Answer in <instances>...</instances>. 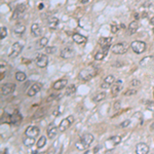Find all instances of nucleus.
<instances>
[{
  "label": "nucleus",
  "instance_id": "9",
  "mask_svg": "<svg viewBox=\"0 0 154 154\" xmlns=\"http://www.w3.org/2000/svg\"><path fill=\"white\" fill-rule=\"evenodd\" d=\"M121 88H122V81L121 80H117L116 82H114L112 86H111V95H112V97H116L120 92Z\"/></svg>",
  "mask_w": 154,
  "mask_h": 154
},
{
  "label": "nucleus",
  "instance_id": "15",
  "mask_svg": "<svg viewBox=\"0 0 154 154\" xmlns=\"http://www.w3.org/2000/svg\"><path fill=\"white\" fill-rule=\"evenodd\" d=\"M136 152L138 154H147L149 152V147L145 143H139L136 147Z\"/></svg>",
  "mask_w": 154,
  "mask_h": 154
},
{
  "label": "nucleus",
  "instance_id": "29",
  "mask_svg": "<svg viewBox=\"0 0 154 154\" xmlns=\"http://www.w3.org/2000/svg\"><path fill=\"white\" fill-rule=\"evenodd\" d=\"M47 43H48V39L46 38V37H41L40 40L38 41V47L39 48H42V47H46V45H47Z\"/></svg>",
  "mask_w": 154,
  "mask_h": 154
},
{
  "label": "nucleus",
  "instance_id": "27",
  "mask_svg": "<svg viewBox=\"0 0 154 154\" xmlns=\"http://www.w3.org/2000/svg\"><path fill=\"white\" fill-rule=\"evenodd\" d=\"M114 82H115V77L113 76V75H108L105 79H104V83L109 85V86H110L111 84H113Z\"/></svg>",
  "mask_w": 154,
  "mask_h": 154
},
{
  "label": "nucleus",
  "instance_id": "4",
  "mask_svg": "<svg viewBox=\"0 0 154 154\" xmlns=\"http://www.w3.org/2000/svg\"><path fill=\"white\" fill-rule=\"evenodd\" d=\"M131 47L133 52H136V54H142V52H144L145 49H146V43L143 42V41L136 40L131 42Z\"/></svg>",
  "mask_w": 154,
  "mask_h": 154
},
{
  "label": "nucleus",
  "instance_id": "21",
  "mask_svg": "<svg viewBox=\"0 0 154 154\" xmlns=\"http://www.w3.org/2000/svg\"><path fill=\"white\" fill-rule=\"evenodd\" d=\"M139 28V24H138V21H133V22H131L129 25H128V34L129 35H133V34H135L137 32V30H138Z\"/></svg>",
  "mask_w": 154,
  "mask_h": 154
},
{
  "label": "nucleus",
  "instance_id": "13",
  "mask_svg": "<svg viewBox=\"0 0 154 154\" xmlns=\"http://www.w3.org/2000/svg\"><path fill=\"white\" fill-rule=\"evenodd\" d=\"M41 87H42V85H41L40 83H34V84L29 88L28 92H27V95H28L29 97H34L37 92H40Z\"/></svg>",
  "mask_w": 154,
  "mask_h": 154
},
{
  "label": "nucleus",
  "instance_id": "36",
  "mask_svg": "<svg viewBox=\"0 0 154 154\" xmlns=\"http://www.w3.org/2000/svg\"><path fill=\"white\" fill-rule=\"evenodd\" d=\"M56 51V47L54 46H46L45 47V54H54Z\"/></svg>",
  "mask_w": 154,
  "mask_h": 154
},
{
  "label": "nucleus",
  "instance_id": "39",
  "mask_svg": "<svg viewBox=\"0 0 154 154\" xmlns=\"http://www.w3.org/2000/svg\"><path fill=\"white\" fill-rule=\"evenodd\" d=\"M118 30H119V27H118L117 25H115V24L111 25V32H112V33H117Z\"/></svg>",
  "mask_w": 154,
  "mask_h": 154
},
{
  "label": "nucleus",
  "instance_id": "28",
  "mask_svg": "<svg viewBox=\"0 0 154 154\" xmlns=\"http://www.w3.org/2000/svg\"><path fill=\"white\" fill-rule=\"evenodd\" d=\"M45 144H46V138H45V136L40 137V138H39V140L37 141V148H38V149L43 148V147L45 146Z\"/></svg>",
  "mask_w": 154,
  "mask_h": 154
},
{
  "label": "nucleus",
  "instance_id": "16",
  "mask_svg": "<svg viewBox=\"0 0 154 154\" xmlns=\"http://www.w3.org/2000/svg\"><path fill=\"white\" fill-rule=\"evenodd\" d=\"M67 83H68L67 79L63 78V79L56 80V81L54 83V85H52V87H54V90H62V88H64V87L67 85Z\"/></svg>",
  "mask_w": 154,
  "mask_h": 154
},
{
  "label": "nucleus",
  "instance_id": "45",
  "mask_svg": "<svg viewBox=\"0 0 154 154\" xmlns=\"http://www.w3.org/2000/svg\"><path fill=\"white\" fill-rule=\"evenodd\" d=\"M87 1H88V0H80V2L81 3H86Z\"/></svg>",
  "mask_w": 154,
  "mask_h": 154
},
{
  "label": "nucleus",
  "instance_id": "49",
  "mask_svg": "<svg viewBox=\"0 0 154 154\" xmlns=\"http://www.w3.org/2000/svg\"><path fill=\"white\" fill-rule=\"evenodd\" d=\"M153 96H154V92H153Z\"/></svg>",
  "mask_w": 154,
  "mask_h": 154
},
{
  "label": "nucleus",
  "instance_id": "38",
  "mask_svg": "<svg viewBox=\"0 0 154 154\" xmlns=\"http://www.w3.org/2000/svg\"><path fill=\"white\" fill-rule=\"evenodd\" d=\"M59 96H61V95H50L48 98H47L46 102H51V101L56 100V99H58V98H59Z\"/></svg>",
  "mask_w": 154,
  "mask_h": 154
},
{
  "label": "nucleus",
  "instance_id": "31",
  "mask_svg": "<svg viewBox=\"0 0 154 154\" xmlns=\"http://www.w3.org/2000/svg\"><path fill=\"white\" fill-rule=\"evenodd\" d=\"M15 79L18 81H25L26 80V74L24 72H17L15 73Z\"/></svg>",
  "mask_w": 154,
  "mask_h": 154
},
{
  "label": "nucleus",
  "instance_id": "2",
  "mask_svg": "<svg viewBox=\"0 0 154 154\" xmlns=\"http://www.w3.org/2000/svg\"><path fill=\"white\" fill-rule=\"evenodd\" d=\"M97 74V70L95 68H88V69H84L79 72L78 74V78L82 81H88Z\"/></svg>",
  "mask_w": 154,
  "mask_h": 154
},
{
  "label": "nucleus",
  "instance_id": "44",
  "mask_svg": "<svg viewBox=\"0 0 154 154\" xmlns=\"http://www.w3.org/2000/svg\"><path fill=\"white\" fill-rule=\"evenodd\" d=\"M147 15H147V13H144L143 15H142V17H143V18H147Z\"/></svg>",
  "mask_w": 154,
  "mask_h": 154
},
{
  "label": "nucleus",
  "instance_id": "32",
  "mask_svg": "<svg viewBox=\"0 0 154 154\" xmlns=\"http://www.w3.org/2000/svg\"><path fill=\"white\" fill-rule=\"evenodd\" d=\"M109 141H111L113 143V145L115 146V145H118V144L121 142V137L120 136H114L112 138L109 139Z\"/></svg>",
  "mask_w": 154,
  "mask_h": 154
},
{
  "label": "nucleus",
  "instance_id": "5",
  "mask_svg": "<svg viewBox=\"0 0 154 154\" xmlns=\"http://www.w3.org/2000/svg\"><path fill=\"white\" fill-rule=\"evenodd\" d=\"M22 50H23V45H22L20 42H15V43L11 45V48H10L8 56H9V58H17V56L22 52Z\"/></svg>",
  "mask_w": 154,
  "mask_h": 154
},
{
  "label": "nucleus",
  "instance_id": "25",
  "mask_svg": "<svg viewBox=\"0 0 154 154\" xmlns=\"http://www.w3.org/2000/svg\"><path fill=\"white\" fill-rule=\"evenodd\" d=\"M26 30V27L23 25V24H17L15 27V29H13V31H15V34H19V35H21V34H23L24 32H25Z\"/></svg>",
  "mask_w": 154,
  "mask_h": 154
},
{
  "label": "nucleus",
  "instance_id": "6",
  "mask_svg": "<svg viewBox=\"0 0 154 154\" xmlns=\"http://www.w3.org/2000/svg\"><path fill=\"white\" fill-rule=\"evenodd\" d=\"M73 121H74V117H73L72 115L68 116L67 118L63 119L62 122L60 123V125H59V131H62V133L65 131H67V128H69V126L73 123Z\"/></svg>",
  "mask_w": 154,
  "mask_h": 154
},
{
  "label": "nucleus",
  "instance_id": "14",
  "mask_svg": "<svg viewBox=\"0 0 154 154\" xmlns=\"http://www.w3.org/2000/svg\"><path fill=\"white\" fill-rule=\"evenodd\" d=\"M46 131H47V137H48L49 139H54V137L56 136V133H58V127L54 125V123H51V124H49V125L47 126Z\"/></svg>",
  "mask_w": 154,
  "mask_h": 154
},
{
  "label": "nucleus",
  "instance_id": "22",
  "mask_svg": "<svg viewBox=\"0 0 154 154\" xmlns=\"http://www.w3.org/2000/svg\"><path fill=\"white\" fill-rule=\"evenodd\" d=\"M59 24V20L56 18V17H51L47 20V26H48V28L51 29V30H54V29L56 28V26Z\"/></svg>",
  "mask_w": 154,
  "mask_h": 154
},
{
  "label": "nucleus",
  "instance_id": "3",
  "mask_svg": "<svg viewBox=\"0 0 154 154\" xmlns=\"http://www.w3.org/2000/svg\"><path fill=\"white\" fill-rule=\"evenodd\" d=\"M128 49V44L126 42H120V43H116L115 45L112 46V52L115 54H125Z\"/></svg>",
  "mask_w": 154,
  "mask_h": 154
},
{
  "label": "nucleus",
  "instance_id": "33",
  "mask_svg": "<svg viewBox=\"0 0 154 154\" xmlns=\"http://www.w3.org/2000/svg\"><path fill=\"white\" fill-rule=\"evenodd\" d=\"M6 35H7V30H6V28H5V27H1V29H0V38L4 39L5 37H6Z\"/></svg>",
  "mask_w": 154,
  "mask_h": 154
},
{
  "label": "nucleus",
  "instance_id": "10",
  "mask_svg": "<svg viewBox=\"0 0 154 154\" xmlns=\"http://www.w3.org/2000/svg\"><path fill=\"white\" fill-rule=\"evenodd\" d=\"M26 7H27V6H26L25 3L17 5V7H15V11H13V17H11V20H17V19H19V17H20V15L26 10Z\"/></svg>",
  "mask_w": 154,
  "mask_h": 154
},
{
  "label": "nucleus",
  "instance_id": "20",
  "mask_svg": "<svg viewBox=\"0 0 154 154\" xmlns=\"http://www.w3.org/2000/svg\"><path fill=\"white\" fill-rule=\"evenodd\" d=\"M72 38H73V41L77 44H84L85 42H86V37H84V36L81 35V34H78V33L74 34Z\"/></svg>",
  "mask_w": 154,
  "mask_h": 154
},
{
  "label": "nucleus",
  "instance_id": "17",
  "mask_svg": "<svg viewBox=\"0 0 154 154\" xmlns=\"http://www.w3.org/2000/svg\"><path fill=\"white\" fill-rule=\"evenodd\" d=\"M31 33L35 37H39L42 34V29L38 24H33L31 26Z\"/></svg>",
  "mask_w": 154,
  "mask_h": 154
},
{
  "label": "nucleus",
  "instance_id": "48",
  "mask_svg": "<svg viewBox=\"0 0 154 154\" xmlns=\"http://www.w3.org/2000/svg\"><path fill=\"white\" fill-rule=\"evenodd\" d=\"M152 32H153V34H154V28H153V31H152Z\"/></svg>",
  "mask_w": 154,
  "mask_h": 154
},
{
  "label": "nucleus",
  "instance_id": "46",
  "mask_svg": "<svg viewBox=\"0 0 154 154\" xmlns=\"http://www.w3.org/2000/svg\"><path fill=\"white\" fill-rule=\"evenodd\" d=\"M150 128H151V129H154V122L152 123L151 125H150Z\"/></svg>",
  "mask_w": 154,
  "mask_h": 154
},
{
  "label": "nucleus",
  "instance_id": "8",
  "mask_svg": "<svg viewBox=\"0 0 154 154\" xmlns=\"http://www.w3.org/2000/svg\"><path fill=\"white\" fill-rule=\"evenodd\" d=\"M15 85L13 83H4V84L1 85V95L6 96L9 95L15 90Z\"/></svg>",
  "mask_w": 154,
  "mask_h": 154
},
{
  "label": "nucleus",
  "instance_id": "35",
  "mask_svg": "<svg viewBox=\"0 0 154 154\" xmlns=\"http://www.w3.org/2000/svg\"><path fill=\"white\" fill-rule=\"evenodd\" d=\"M141 85V81L139 79H133L131 82V87H139Z\"/></svg>",
  "mask_w": 154,
  "mask_h": 154
},
{
  "label": "nucleus",
  "instance_id": "41",
  "mask_svg": "<svg viewBox=\"0 0 154 154\" xmlns=\"http://www.w3.org/2000/svg\"><path fill=\"white\" fill-rule=\"evenodd\" d=\"M133 17H135V19H136V20H138V19L140 18V15H139V13H135V15H133Z\"/></svg>",
  "mask_w": 154,
  "mask_h": 154
},
{
  "label": "nucleus",
  "instance_id": "42",
  "mask_svg": "<svg viewBox=\"0 0 154 154\" xmlns=\"http://www.w3.org/2000/svg\"><path fill=\"white\" fill-rule=\"evenodd\" d=\"M151 104H152V105L151 106H149V109H151V110H154V103H151Z\"/></svg>",
  "mask_w": 154,
  "mask_h": 154
},
{
  "label": "nucleus",
  "instance_id": "7",
  "mask_svg": "<svg viewBox=\"0 0 154 154\" xmlns=\"http://www.w3.org/2000/svg\"><path fill=\"white\" fill-rule=\"evenodd\" d=\"M47 63H48L47 56L44 54H38V56L36 58V65L39 68H45L47 66Z\"/></svg>",
  "mask_w": 154,
  "mask_h": 154
},
{
  "label": "nucleus",
  "instance_id": "19",
  "mask_svg": "<svg viewBox=\"0 0 154 154\" xmlns=\"http://www.w3.org/2000/svg\"><path fill=\"white\" fill-rule=\"evenodd\" d=\"M113 38L112 37H102V38L99 39L98 43L100 44V46L102 47H106V46H109L111 43H112Z\"/></svg>",
  "mask_w": 154,
  "mask_h": 154
},
{
  "label": "nucleus",
  "instance_id": "24",
  "mask_svg": "<svg viewBox=\"0 0 154 154\" xmlns=\"http://www.w3.org/2000/svg\"><path fill=\"white\" fill-rule=\"evenodd\" d=\"M24 145H25L26 147H31V146H33L34 143H35V138H33V137H26L25 139H24V141H23Z\"/></svg>",
  "mask_w": 154,
  "mask_h": 154
},
{
  "label": "nucleus",
  "instance_id": "26",
  "mask_svg": "<svg viewBox=\"0 0 154 154\" xmlns=\"http://www.w3.org/2000/svg\"><path fill=\"white\" fill-rule=\"evenodd\" d=\"M105 97H106V92H99V94H97L95 97L92 98V100L95 101V102H100V101L104 100V99H105Z\"/></svg>",
  "mask_w": 154,
  "mask_h": 154
},
{
  "label": "nucleus",
  "instance_id": "23",
  "mask_svg": "<svg viewBox=\"0 0 154 154\" xmlns=\"http://www.w3.org/2000/svg\"><path fill=\"white\" fill-rule=\"evenodd\" d=\"M22 121V115H20V113L18 111H15L13 113V115H11L10 117V123H13V124H18Z\"/></svg>",
  "mask_w": 154,
  "mask_h": 154
},
{
  "label": "nucleus",
  "instance_id": "37",
  "mask_svg": "<svg viewBox=\"0 0 154 154\" xmlns=\"http://www.w3.org/2000/svg\"><path fill=\"white\" fill-rule=\"evenodd\" d=\"M131 124V120H124L123 122H121L120 124H119V127L120 128H124V127H127L128 125Z\"/></svg>",
  "mask_w": 154,
  "mask_h": 154
},
{
  "label": "nucleus",
  "instance_id": "50",
  "mask_svg": "<svg viewBox=\"0 0 154 154\" xmlns=\"http://www.w3.org/2000/svg\"><path fill=\"white\" fill-rule=\"evenodd\" d=\"M138 1H139V0H138Z\"/></svg>",
  "mask_w": 154,
  "mask_h": 154
},
{
  "label": "nucleus",
  "instance_id": "11",
  "mask_svg": "<svg viewBox=\"0 0 154 154\" xmlns=\"http://www.w3.org/2000/svg\"><path fill=\"white\" fill-rule=\"evenodd\" d=\"M74 56V49L72 48L71 46H66L62 49L61 51V56L63 59H70Z\"/></svg>",
  "mask_w": 154,
  "mask_h": 154
},
{
  "label": "nucleus",
  "instance_id": "1",
  "mask_svg": "<svg viewBox=\"0 0 154 154\" xmlns=\"http://www.w3.org/2000/svg\"><path fill=\"white\" fill-rule=\"evenodd\" d=\"M92 142H94V136L92 133H84L81 137V139H80L79 143H76L75 147L78 150H84V149H86L87 147L90 146Z\"/></svg>",
  "mask_w": 154,
  "mask_h": 154
},
{
  "label": "nucleus",
  "instance_id": "40",
  "mask_svg": "<svg viewBox=\"0 0 154 154\" xmlns=\"http://www.w3.org/2000/svg\"><path fill=\"white\" fill-rule=\"evenodd\" d=\"M119 108H120V101H116V102L114 103V109L118 110Z\"/></svg>",
  "mask_w": 154,
  "mask_h": 154
},
{
  "label": "nucleus",
  "instance_id": "30",
  "mask_svg": "<svg viewBox=\"0 0 154 154\" xmlns=\"http://www.w3.org/2000/svg\"><path fill=\"white\" fill-rule=\"evenodd\" d=\"M76 92V86L74 84L70 85L69 87H67L66 90V96H72L73 94Z\"/></svg>",
  "mask_w": 154,
  "mask_h": 154
},
{
  "label": "nucleus",
  "instance_id": "47",
  "mask_svg": "<svg viewBox=\"0 0 154 154\" xmlns=\"http://www.w3.org/2000/svg\"><path fill=\"white\" fill-rule=\"evenodd\" d=\"M43 8V4H39V9H42Z\"/></svg>",
  "mask_w": 154,
  "mask_h": 154
},
{
  "label": "nucleus",
  "instance_id": "34",
  "mask_svg": "<svg viewBox=\"0 0 154 154\" xmlns=\"http://www.w3.org/2000/svg\"><path fill=\"white\" fill-rule=\"evenodd\" d=\"M137 94V90H133V88H129V90H127L125 92H124V96L125 97H131V96H133Z\"/></svg>",
  "mask_w": 154,
  "mask_h": 154
},
{
  "label": "nucleus",
  "instance_id": "18",
  "mask_svg": "<svg viewBox=\"0 0 154 154\" xmlns=\"http://www.w3.org/2000/svg\"><path fill=\"white\" fill-rule=\"evenodd\" d=\"M108 50H109V46H106V47H103V50L98 51L97 54H95V60H96V61H102V60L106 56Z\"/></svg>",
  "mask_w": 154,
  "mask_h": 154
},
{
  "label": "nucleus",
  "instance_id": "43",
  "mask_svg": "<svg viewBox=\"0 0 154 154\" xmlns=\"http://www.w3.org/2000/svg\"><path fill=\"white\" fill-rule=\"evenodd\" d=\"M150 24H151V25H153V26H154V17H153V18L151 19V20H150Z\"/></svg>",
  "mask_w": 154,
  "mask_h": 154
},
{
  "label": "nucleus",
  "instance_id": "12",
  "mask_svg": "<svg viewBox=\"0 0 154 154\" xmlns=\"http://www.w3.org/2000/svg\"><path fill=\"white\" fill-rule=\"evenodd\" d=\"M39 133H40V129H39L37 126H29V127H27V129H26L25 135L28 137H33V138H35V137L38 136Z\"/></svg>",
  "mask_w": 154,
  "mask_h": 154
}]
</instances>
